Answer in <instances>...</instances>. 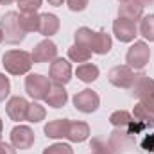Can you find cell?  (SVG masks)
<instances>
[{
	"label": "cell",
	"mask_w": 154,
	"mask_h": 154,
	"mask_svg": "<svg viewBox=\"0 0 154 154\" xmlns=\"http://www.w3.org/2000/svg\"><path fill=\"white\" fill-rule=\"evenodd\" d=\"M138 34H142L145 39L154 41V14H147L140 20V27H138Z\"/></svg>",
	"instance_id": "25"
},
{
	"label": "cell",
	"mask_w": 154,
	"mask_h": 154,
	"mask_svg": "<svg viewBox=\"0 0 154 154\" xmlns=\"http://www.w3.org/2000/svg\"><path fill=\"white\" fill-rule=\"evenodd\" d=\"M43 154H74V149L68 143H52L43 151Z\"/></svg>",
	"instance_id": "28"
},
{
	"label": "cell",
	"mask_w": 154,
	"mask_h": 154,
	"mask_svg": "<svg viewBox=\"0 0 154 154\" xmlns=\"http://www.w3.org/2000/svg\"><path fill=\"white\" fill-rule=\"evenodd\" d=\"M113 34L116 36L118 41L122 43H129L134 41V38L138 36V27L134 22L125 20V18H116L113 22Z\"/></svg>",
	"instance_id": "11"
},
{
	"label": "cell",
	"mask_w": 154,
	"mask_h": 154,
	"mask_svg": "<svg viewBox=\"0 0 154 154\" xmlns=\"http://www.w3.org/2000/svg\"><path fill=\"white\" fill-rule=\"evenodd\" d=\"M9 91H11L9 77H5V74H0V102L5 100V97L9 95Z\"/></svg>",
	"instance_id": "30"
},
{
	"label": "cell",
	"mask_w": 154,
	"mask_h": 154,
	"mask_svg": "<svg viewBox=\"0 0 154 154\" xmlns=\"http://www.w3.org/2000/svg\"><path fill=\"white\" fill-rule=\"evenodd\" d=\"M2 129H4V124H2V118H0V138H2Z\"/></svg>",
	"instance_id": "36"
},
{
	"label": "cell",
	"mask_w": 154,
	"mask_h": 154,
	"mask_svg": "<svg viewBox=\"0 0 154 154\" xmlns=\"http://www.w3.org/2000/svg\"><path fill=\"white\" fill-rule=\"evenodd\" d=\"M16 2H22V0H16Z\"/></svg>",
	"instance_id": "39"
},
{
	"label": "cell",
	"mask_w": 154,
	"mask_h": 154,
	"mask_svg": "<svg viewBox=\"0 0 154 154\" xmlns=\"http://www.w3.org/2000/svg\"><path fill=\"white\" fill-rule=\"evenodd\" d=\"M4 41V32H2V29H0V43Z\"/></svg>",
	"instance_id": "37"
},
{
	"label": "cell",
	"mask_w": 154,
	"mask_h": 154,
	"mask_svg": "<svg viewBox=\"0 0 154 154\" xmlns=\"http://www.w3.org/2000/svg\"><path fill=\"white\" fill-rule=\"evenodd\" d=\"M48 79L52 84H61L65 86L70 79H72V65L63 59V57H56L52 63H50V68H48Z\"/></svg>",
	"instance_id": "7"
},
{
	"label": "cell",
	"mask_w": 154,
	"mask_h": 154,
	"mask_svg": "<svg viewBox=\"0 0 154 154\" xmlns=\"http://www.w3.org/2000/svg\"><path fill=\"white\" fill-rule=\"evenodd\" d=\"M74 106L81 113H93V111L99 109L100 99H99V95L93 90L86 88V90H82V91L74 95Z\"/></svg>",
	"instance_id": "9"
},
{
	"label": "cell",
	"mask_w": 154,
	"mask_h": 154,
	"mask_svg": "<svg viewBox=\"0 0 154 154\" xmlns=\"http://www.w3.org/2000/svg\"><path fill=\"white\" fill-rule=\"evenodd\" d=\"M32 63H52L57 57V47L52 39H43L32 48L31 52Z\"/></svg>",
	"instance_id": "10"
},
{
	"label": "cell",
	"mask_w": 154,
	"mask_h": 154,
	"mask_svg": "<svg viewBox=\"0 0 154 154\" xmlns=\"http://www.w3.org/2000/svg\"><path fill=\"white\" fill-rule=\"evenodd\" d=\"M136 74L131 66L127 65H118V66H113L109 72H108V79L109 82L116 86V88H124V90H131L134 81H136Z\"/></svg>",
	"instance_id": "6"
},
{
	"label": "cell",
	"mask_w": 154,
	"mask_h": 154,
	"mask_svg": "<svg viewBox=\"0 0 154 154\" xmlns=\"http://www.w3.org/2000/svg\"><path fill=\"white\" fill-rule=\"evenodd\" d=\"M118 18H125L131 22H138L143 18V5L138 0H127L118 5Z\"/></svg>",
	"instance_id": "14"
},
{
	"label": "cell",
	"mask_w": 154,
	"mask_h": 154,
	"mask_svg": "<svg viewBox=\"0 0 154 154\" xmlns=\"http://www.w3.org/2000/svg\"><path fill=\"white\" fill-rule=\"evenodd\" d=\"M59 18L56 16V14H52V13H43V14H39V29L38 32L41 36H45V38H50V36H54L57 31H59Z\"/></svg>",
	"instance_id": "17"
},
{
	"label": "cell",
	"mask_w": 154,
	"mask_h": 154,
	"mask_svg": "<svg viewBox=\"0 0 154 154\" xmlns=\"http://www.w3.org/2000/svg\"><path fill=\"white\" fill-rule=\"evenodd\" d=\"M75 74L82 82H93L99 77V68L93 63H82L81 66H77Z\"/></svg>",
	"instance_id": "21"
},
{
	"label": "cell",
	"mask_w": 154,
	"mask_h": 154,
	"mask_svg": "<svg viewBox=\"0 0 154 154\" xmlns=\"http://www.w3.org/2000/svg\"><path fill=\"white\" fill-rule=\"evenodd\" d=\"M68 124L70 120L68 118H57V120H50L47 125H45V136L47 138H54V140H59V138H66V133H68Z\"/></svg>",
	"instance_id": "18"
},
{
	"label": "cell",
	"mask_w": 154,
	"mask_h": 154,
	"mask_svg": "<svg viewBox=\"0 0 154 154\" xmlns=\"http://www.w3.org/2000/svg\"><path fill=\"white\" fill-rule=\"evenodd\" d=\"M27 108H29V102H27L23 97H20V95L11 97V99L7 100V104H5L7 116H9L11 120H14V122L25 120V116H27Z\"/></svg>",
	"instance_id": "13"
},
{
	"label": "cell",
	"mask_w": 154,
	"mask_h": 154,
	"mask_svg": "<svg viewBox=\"0 0 154 154\" xmlns=\"http://www.w3.org/2000/svg\"><path fill=\"white\" fill-rule=\"evenodd\" d=\"M113 47V41L111 36L104 31H99L93 34V41H91V52L93 54H99V56H106Z\"/></svg>",
	"instance_id": "19"
},
{
	"label": "cell",
	"mask_w": 154,
	"mask_h": 154,
	"mask_svg": "<svg viewBox=\"0 0 154 154\" xmlns=\"http://www.w3.org/2000/svg\"><path fill=\"white\" fill-rule=\"evenodd\" d=\"M0 29L4 32V41L9 45H16L25 39V31L20 23V14L16 11H9L0 18Z\"/></svg>",
	"instance_id": "2"
},
{
	"label": "cell",
	"mask_w": 154,
	"mask_h": 154,
	"mask_svg": "<svg viewBox=\"0 0 154 154\" xmlns=\"http://www.w3.org/2000/svg\"><path fill=\"white\" fill-rule=\"evenodd\" d=\"M91 154H93V152H91Z\"/></svg>",
	"instance_id": "40"
},
{
	"label": "cell",
	"mask_w": 154,
	"mask_h": 154,
	"mask_svg": "<svg viewBox=\"0 0 154 154\" xmlns=\"http://www.w3.org/2000/svg\"><path fill=\"white\" fill-rule=\"evenodd\" d=\"M0 154H16V149L13 145H9V143L0 140Z\"/></svg>",
	"instance_id": "32"
},
{
	"label": "cell",
	"mask_w": 154,
	"mask_h": 154,
	"mask_svg": "<svg viewBox=\"0 0 154 154\" xmlns=\"http://www.w3.org/2000/svg\"><path fill=\"white\" fill-rule=\"evenodd\" d=\"M90 136V125L86 122H81V120H70L68 124V133H66V138L74 143H81L84 140H88Z\"/></svg>",
	"instance_id": "16"
},
{
	"label": "cell",
	"mask_w": 154,
	"mask_h": 154,
	"mask_svg": "<svg viewBox=\"0 0 154 154\" xmlns=\"http://www.w3.org/2000/svg\"><path fill=\"white\" fill-rule=\"evenodd\" d=\"M45 102H47V106L56 108V109L63 108V106L68 102V93H66L65 86H61V84H52L50 90H48V93H47V97H45Z\"/></svg>",
	"instance_id": "15"
},
{
	"label": "cell",
	"mask_w": 154,
	"mask_h": 154,
	"mask_svg": "<svg viewBox=\"0 0 154 154\" xmlns=\"http://www.w3.org/2000/svg\"><path fill=\"white\" fill-rule=\"evenodd\" d=\"M66 4H68V9L74 13L84 11L88 7V0H66Z\"/></svg>",
	"instance_id": "31"
},
{
	"label": "cell",
	"mask_w": 154,
	"mask_h": 154,
	"mask_svg": "<svg viewBox=\"0 0 154 154\" xmlns=\"http://www.w3.org/2000/svg\"><path fill=\"white\" fill-rule=\"evenodd\" d=\"M108 142L116 154H122L134 145V134L129 129H115Z\"/></svg>",
	"instance_id": "12"
},
{
	"label": "cell",
	"mask_w": 154,
	"mask_h": 154,
	"mask_svg": "<svg viewBox=\"0 0 154 154\" xmlns=\"http://www.w3.org/2000/svg\"><path fill=\"white\" fill-rule=\"evenodd\" d=\"M43 0H22L18 2L20 13H38V9L41 7Z\"/></svg>",
	"instance_id": "29"
},
{
	"label": "cell",
	"mask_w": 154,
	"mask_h": 154,
	"mask_svg": "<svg viewBox=\"0 0 154 154\" xmlns=\"http://www.w3.org/2000/svg\"><path fill=\"white\" fill-rule=\"evenodd\" d=\"M149 59H151V48L145 41H134L125 54V63L133 70H143Z\"/></svg>",
	"instance_id": "4"
},
{
	"label": "cell",
	"mask_w": 154,
	"mask_h": 154,
	"mask_svg": "<svg viewBox=\"0 0 154 154\" xmlns=\"http://www.w3.org/2000/svg\"><path fill=\"white\" fill-rule=\"evenodd\" d=\"M63 2H66V0H48L50 5H63Z\"/></svg>",
	"instance_id": "33"
},
{
	"label": "cell",
	"mask_w": 154,
	"mask_h": 154,
	"mask_svg": "<svg viewBox=\"0 0 154 154\" xmlns=\"http://www.w3.org/2000/svg\"><path fill=\"white\" fill-rule=\"evenodd\" d=\"M118 2H120V4H122V2H127V0H118Z\"/></svg>",
	"instance_id": "38"
},
{
	"label": "cell",
	"mask_w": 154,
	"mask_h": 154,
	"mask_svg": "<svg viewBox=\"0 0 154 154\" xmlns=\"http://www.w3.org/2000/svg\"><path fill=\"white\" fill-rule=\"evenodd\" d=\"M138 2H140V4H142L143 7H145V5H151V4H152L154 0H138Z\"/></svg>",
	"instance_id": "34"
},
{
	"label": "cell",
	"mask_w": 154,
	"mask_h": 154,
	"mask_svg": "<svg viewBox=\"0 0 154 154\" xmlns=\"http://www.w3.org/2000/svg\"><path fill=\"white\" fill-rule=\"evenodd\" d=\"M20 23L25 32H38L39 14L38 13H20Z\"/></svg>",
	"instance_id": "22"
},
{
	"label": "cell",
	"mask_w": 154,
	"mask_h": 154,
	"mask_svg": "<svg viewBox=\"0 0 154 154\" xmlns=\"http://www.w3.org/2000/svg\"><path fill=\"white\" fill-rule=\"evenodd\" d=\"M131 93L140 100L142 106H145L149 111L154 113V79L145 74H140L131 88Z\"/></svg>",
	"instance_id": "3"
},
{
	"label": "cell",
	"mask_w": 154,
	"mask_h": 154,
	"mask_svg": "<svg viewBox=\"0 0 154 154\" xmlns=\"http://www.w3.org/2000/svg\"><path fill=\"white\" fill-rule=\"evenodd\" d=\"M91 50L90 48H84V47H79V45H72L68 48V57L74 61V63H86L90 57H91Z\"/></svg>",
	"instance_id": "23"
},
{
	"label": "cell",
	"mask_w": 154,
	"mask_h": 154,
	"mask_svg": "<svg viewBox=\"0 0 154 154\" xmlns=\"http://www.w3.org/2000/svg\"><path fill=\"white\" fill-rule=\"evenodd\" d=\"M34 131L29 125H16L11 129V145L20 151H27L34 145Z\"/></svg>",
	"instance_id": "8"
},
{
	"label": "cell",
	"mask_w": 154,
	"mask_h": 154,
	"mask_svg": "<svg viewBox=\"0 0 154 154\" xmlns=\"http://www.w3.org/2000/svg\"><path fill=\"white\" fill-rule=\"evenodd\" d=\"M50 79L41 74H29L25 77V91L29 97H32L34 100H45L48 90H50Z\"/></svg>",
	"instance_id": "5"
},
{
	"label": "cell",
	"mask_w": 154,
	"mask_h": 154,
	"mask_svg": "<svg viewBox=\"0 0 154 154\" xmlns=\"http://www.w3.org/2000/svg\"><path fill=\"white\" fill-rule=\"evenodd\" d=\"M90 147H91L93 154H116L115 151L111 149L109 142H106V140H102V138H93L91 143H90Z\"/></svg>",
	"instance_id": "27"
},
{
	"label": "cell",
	"mask_w": 154,
	"mask_h": 154,
	"mask_svg": "<svg viewBox=\"0 0 154 154\" xmlns=\"http://www.w3.org/2000/svg\"><path fill=\"white\" fill-rule=\"evenodd\" d=\"M93 31L91 29H88V27H79L75 31V34H74V38H75V45L79 47H84V48H90L91 50V41H93Z\"/></svg>",
	"instance_id": "24"
},
{
	"label": "cell",
	"mask_w": 154,
	"mask_h": 154,
	"mask_svg": "<svg viewBox=\"0 0 154 154\" xmlns=\"http://www.w3.org/2000/svg\"><path fill=\"white\" fill-rule=\"evenodd\" d=\"M109 122L115 129H129L131 124H133V115L125 109H118L115 113H111L109 116Z\"/></svg>",
	"instance_id": "20"
},
{
	"label": "cell",
	"mask_w": 154,
	"mask_h": 154,
	"mask_svg": "<svg viewBox=\"0 0 154 154\" xmlns=\"http://www.w3.org/2000/svg\"><path fill=\"white\" fill-rule=\"evenodd\" d=\"M2 65L7 74L23 75V74H29V70L32 66V57L25 50H7L2 56Z\"/></svg>",
	"instance_id": "1"
},
{
	"label": "cell",
	"mask_w": 154,
	"mask_h": 154,
	"mask_svg": "<svg viewBox=\"0 0 154 154\" xmlns=\"http://www.w3.org/2000/svg\"><path fill=\"white\" fill-rule=\"evenodd\" d=\"M47 115V111H45V108L38 104V102H31L29 104V108H27V116H25V120L27 122H31V124H38L41 122L43 118Z\"/></svg>",
	"instance_id": "26"
},
{
	"label": "cell",
	"mask_w": 154,
	"mask_h": 154,
	"mask_svg": "<svg viewBox=\"0 0 154 154\" xmlns=\"http://www.w3.org/2000/svg\"><path fill=\"white\" fill-rule=\"evenodd\" d=\"M13 2H14V0H0L2 5H9V4H13Z\"/></svg>",
	"instance_id": "35"
}]
</instances>
